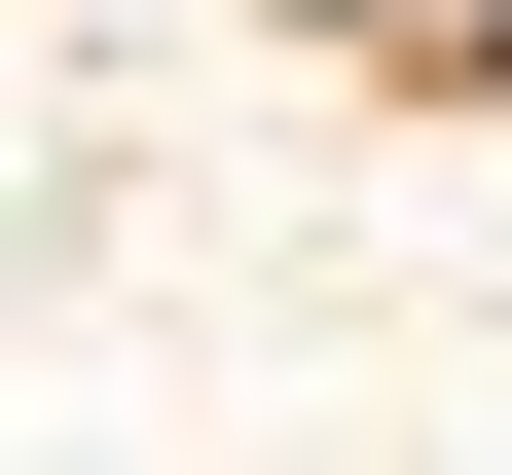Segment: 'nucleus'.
Returning a JSON list of instances; mask_svg holds the SVG:
<instances>
[{
    "label": "nucleus",
    "instance_id": "obj_1",
    "mask_svg": "<svg viewBox=\"0 0 512 475\" xmlns=\"http://www.w3.org/2000/svg\"><path fill=\"white\" fill-rule=\"evenodd\" d=\"M439 37H476V74H512V0H439Z\"/></svg>",
    "mask_w": 512,
    "mask_h": 475
},
{
    "label": "nucleus",
    "instance_id": "obj_2",
    "mask_svg": "<svg viewBox=\"0 0 512 475\" xmlns=\"http://www.w3.org/2000/svg\"><path fill=\"white\" fill-rule=\"evenodd\" d=\"M366 37H439V0H366Z\"/></svg>",
    "mask_w": 512,
    "mask_h": 475
}]
</instances>
